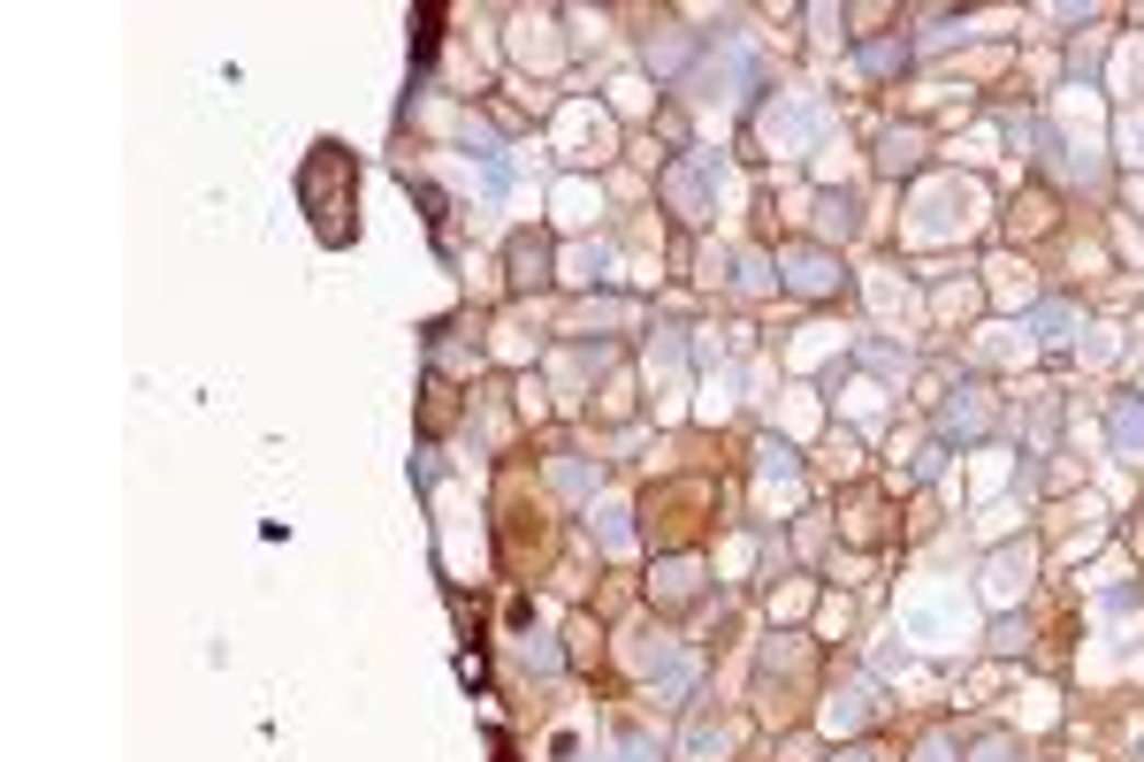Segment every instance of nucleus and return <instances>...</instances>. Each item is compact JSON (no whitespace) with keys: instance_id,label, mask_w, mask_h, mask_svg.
Here are the masks:
<instances>
[{"instance_id":"nucleus-1","label":"nucleus","mask_w":1144,"mask_h":762,"mask_svg":"<svg viewBox=\"0 0 1144 762\" xmlns=\"http://www.w3.org/2000/svg\"><path fill=\"white\" fill-rule=\"evenodd\" d=\"M794 283H802V291H824L831 275H824V260H794Z\"/></svg>"},{"instance_id":"nucleus-2","label":"nucleus","mask_w":1144,"mask_h":762,"mask_svg":"<svg viewBox=\"0 0 1144 762\" xmlns=\"http://www.w3.org/2000/svg\"><path fill=\"white\" fill-rule=\"evenodd\" d=\"M847 762H877V755H847Z\"/></svg>"}]
</instances>
